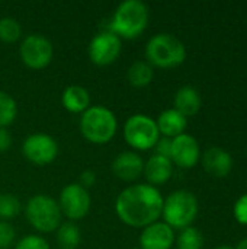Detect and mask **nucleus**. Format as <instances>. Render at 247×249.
<instances>
[{
	"label": "nucleus",
	"instance_id": "nucleus-30",
	"mask_svg": "<svg viewBox=\"0 0 247 249\" xmlns=\"http://www.w3.org/2000/svg\"><path fill=\"white\" fill-rule=\"evenodd\" d=\"M95 182H96V174H95L93 171H84V172H82V175H80V182H79L82 187H84V188L87 190V188L92 187Z\"/></svg>",
	"mask_w": 247,
	"mask_h": 249
},
{
	"label": "nucleus",
	"instance_id": "nucleus-19",
	"mask_svg": "<svg viewBox=\"0 0 247 249\" xmlns=\"http://www.w3.org/2000/svg\"><path fill=\"white\" fill-rule=\"evenodd\" d=\"M201 108L199 92L192 86L181 88L175 95V109L179 111L183 117L195 115Z\"/></svg>",
	"mask_w": 247,
	"mask_h": 249
},
{
	"label": "nucleus",
	"instance_id": "nucleus-10",
	"mask_svg": "<svg viewBox=\"0 0 247 249\" xmlns=\"http://www.w3.org/2000/svg\"><path fill=\"white\" fill-rule=\"evenodd\" d=\"M58 206L70 220L83 219L90 210V194L80 184H68L60 194Z\"/></svg>",
	"mask_w": 247,
	"mask_h": 249
},
{
	"label": "nucleus",
	"instance_id": "nucleus-17",
	"mask_svg": "<svg viewBox=\"0 0 247 249\" xmlns=\"http://www.w3.org/2000/svg\"><path fill=\"white\" fill-rule=\"evenodd\" d=\"M156 124H157L159 133H162L165 137L175 139V137L183 134V131L188 125V120L179 111L172 108V109L163 111L159 115V120L156 121Z\"/></svg>",
	"mask_w": 247,
	"mask_h": 249
},
{
	"label": "nucleus",
	"instance_id": "nucleus-15",
	"mask_svg": "<svg viewBox=\"0 0 247 249\" xmlns=\"http://www.w3.org/2000/svg\"><path fill=\"white\" fill-rule=\"evenodd\" d=\"M202 165L210 175L224 178L233 169V158L223 147H210L202 158Z\"/></svg>",
	"mask_w": 247,
	"mask_h": 249
},
{
	"label": "nucleus",
	"instance_id": "nucleus-14",
	"mask_svg": "<svg viewBox=\"0 0 247 249\" xmlns=\"http://www.w3.org/2000/svg\"><path fill=\"white\" fill-rule=\"evenodd\" d=\"M112 171L118 178L124 181H134L144 171V160L138 153L127 150L114 159Z\"/></svg>",
	"mask_w": 247,
	"mask_h": 249
},
{
	"label": "nucleus",
	"instance_id": "nucleus-27",
	"mask_svg": "<svg viewBox=\"0 0 247 249\" xmlns=\"http://www.w3.org/2000/svg\"><path fill=\"white\" fill-rule=\"evenodd\" d=\"M15 236H16L15 228L7 222L0 220V249L10 248L15 241Z\"/></svg>",
	"mask_w": 247,
	"mask_h": 249
},
{
	"label": "nucleus",
	"instance_id": "nucleus-11",
	"mask_svg": "<svg viewBox=\"0 0 247 249\" xmlns=\"http://www.w3.org/2000/svg\"><path fill=\"white\" fill-rule=\"evenodd\" d=\"M121 54V38L112 31H102L89 44V57L98 66L114 63Z\"/></svg>",
	"mask_w": 247,
	"mask_h": 249
},
{
	"label": "nucleus",
	"instance_id": "nucleus-20",
	"mask_svg": "<svg viewBox=\"0 0 247 249\" xmlns=\"http://www.w3.org/2000/svg\"><path fill=\"white\" fill-rule=\"evenodd\" d=\"M128 82L135 88H144L150 85V82L154 77L153 66L147 61H135L130 66L127 71Z\"/></svg>",
	"mask_w": 247,
	"mask_h": 249
},
{
	"label": "nucleus",
	"instance_id": "nucleus-6",
	"mask_svg": "<svg viewBox=\"0 0 247 249\" xmlns=\"http://www.w3.org/2000/svg\"><path fill=\"white\" fill-rule=\"evenodd\" d=\"M25 213L31 226L38 232H54L61 225V210L58 203L45 194H38L29 198Z\"/></svg>",
	"mask_w": 247,
	"mask_h": 249
},
{
	"label": "nucleus",
	"instance_id": "nucleus-4",
	"mask_svg": "<svg viewBox=\"0 0 247 249\" xmlns=\"http://www.w3.org/2000/svg\"><path fill=\"white\" fill-rule=\"evenodd\" d=\"M118 121L115 114L100 105L89 107L80 118L82 134L95 144L108 143L116 133Z\"/></svg>",
	"mask_w": 247,
	"mask_h": 249
},
{
	"label": "nucleus",
	"instance_id": "nucleus-13",
	"mask_svg": "<svg viewBox=\"0 0 247 249\" xmlns=\"http://www.w3.org/2000/svg\"><path fill=\"white\" fill-rule=\"evenodd\" d=\"M175 232L165 222H156L144 228L140 235L141 249H170L175 244Z\"/></svg>",
	"mask_w": 247,
	"mask_h": 249
},
{
	"label": "nucleus",
	"instance_id": "nucleus-24",
	"mask_svg": "<svg viewBox=\"0 0 247 249\" xmlns=\"http://www.w3.org/2000/svg\"><path fill=\"white\" fill-rule=\"evenodd\" d=\"M204 238L197 228H186L178 238V248L176 249H201Z\"/></svg>",
	"mask_w": 247,
	"mask_h": 249
},
{
	"label": "nucleus",
	"instance_id": "nucleus-34",
	"mask_svg": "<svg viewBox=\"0 0 247 249\" xmlns=\"http://www.w3.org/2000/svg\"><path fill=\"white\" fill-rule=\"evenodd\" d=\"M135 249H141V248H135Z\"/></svg>",
	"mask_w": 247,
	"mask_h": 249
},
{
	"label": "nucleus",
	"instance_id": "nucleus-1",
	"mask_svg": "<svg viewBox=\"0 0 247 249\" xmlns=\"http://www.w3.org/2000/svg\"><path fill=\"white\" fill-rule=\"evenodd\" d=\"M165 198L150 184H135L125 188L116 198L115 212L121 222L132 228H147L156 223L163 212Z\"/></svg>",
	"mask_w": 247,
	"mask_h": 249
},
{
	"label": "nucleus",
	"instance_id": "nucleus-16",
	"mask_svg": "<svg viewBox=\"0 0 247 249\" xmlns=\"http://www.w3.org/2000/svg\"><path fill=\"white\" fill-rule=\"evenodd\" d=\"M150 185H160L170 179L173 174V163L169 158L153 155L147 163H144V171Z\"/></svg>",
	"mask_w": 247,
	"mask_h": 249
},
{
	"label": "nucleus",
	"instance_id": "nucleus-28",
	"mask_svg": "<svg viewBox=\"0 0 247 249\" xmlns=\"http://www.w3.org/2000/svg\"><path fill=\"white\" fill-rule=\"evenodd\" d=\"M234 217L240 225H247V194L242 196L234 204Z\"/></svg>",
	"mask_w": 247,
	"mask_h": 249
},
{
	"label": "nucleus",
	"instance_id": "nucleus-25",
	"mask_svg": "<svg viewBox=\"0 0 247 249\" xmlns=\"http://www.w3.org/2000/svg\"><path fill=\"white\" fill-rule=\"evenodd\" d=\"M22 34V28L19 22L13 18H1L0 19V39L4 42H15L19 39Z\"/></svg>",
	"mask_w": 247,
	"mask_h": 249
},
{
	"label": "nucleus",
	"instance_id": "nucleus-33",
	"mask_svg": "<svg viewBox=\"0 0 247 249\" xmlns=\"http://www.w3.org/2000/svg\"><path fill=\"white\" fill-rule=\"evenodd\" d=\"M217 249H234V248H231V247H227V245H223V247H218Z\"/></svg>",
	"mask_w": 247,
	"mask_h": 249
},
{
	"label": "nucleus",
	"instance_id": "nucleus-18",
	"mask_svg": "<svg viewBox=\"0 0 247 249\" xmlns=\"http://www.w3.org/2000/svg\"><path fill=\"white\" fill-rule=\"evenodd\" d=\"M61 102L68 112L80 114L89 108L90 96H89V92L83 86L71 85V86L64 89L63 96H61Z\"/></svg>",
	"mask_w": 247,
	"mask_h": 249
},
{
	"label": "nucleus",
	"instance_id": "nucleus-2",
	"mask_svg": "<svg viewBox=\"0 0 247 249\" xmlns=\"http://www.w3.org/2000/svg\"><path fill=\"white\" fill-rule=\"evenodd\" d=\"M148 25V7L141 0L122 1L111 20V31L119 38H137Z\"/></svg>",
	"mask_w": 247,
	"mask_h": 249
},
{
	"label": "nucleus",
	"instance_id": "nucleus-3",
	"mask_svg": "<svg viewBox=\"0 0 247 249\" xmlns=\"http://www.w3.org/2000/svg\"><path fill=\"white\" fill-rule=\"evenodd\" d=\"M146 57L150 64L162 69H172L186 58L183 42L172 34H157L146 45Z\"/></svg>",
	"mask_w": 247,
	"mask_h": 249
},
{
	"label": "nucleus",
	"instance_id": "nucleus-23",
	"mask_svg": "<svg viewBox=\"0 0 247 249\" xmlns=\"http://www.w3.org/2000/svg\"><path fill=\"white\" fill-rule=\"evenodd\" d=\"M20 201L13 194H0V220H9L20 213Z\"/></svg>",
	"mask_w": 247,
	"mask_h": 249
},
{
	"label": "nucleus",
	"instance_id": "nucleus-29",
	"mask_svg": "<svg viewBox=\"0 0 247 249\" xmlns=\"http://www.w3.org/2000/svg\"><path fill=\"white\" fill-rule=\"evenodd\" d=\"M154 147H156V155H160V156H165V158H169V159H170L172 139H169V137L159 139Z\"/></svg>",
	"mask_w": 247,
	"mask_h": 249
},
{
	"label": "nucleus",
	"instance_id": "nucleus-22",
	"mask_svg": "<svg viewBox=\"0 0 247 249\" xmlns=\"http://www.w3.org/2000/svg\"><path fill=\"white\" fill-rule=\"evenodd\" d=\"M17 114L16 101L6 92L0 90V128L10 125Z\"/></svg>",
	"mask_w": 247,
	"mask_h": 249
},
{
	"label": "nucleus",
	"instance_id": "nucleus-12",
	"mask_svg": "<svg viewBox=\"0 0 247 249\" xmlns=\"http://www.w3.org/2000/svg\"><path fill=\"white\" fill-rule=\"evenodd\" d=\"M170 160L181 168H194L199 160V144L191 134H181L172 139Z\"/></svg>",
	"mask_w": 247,
	"mask_h": 249
},
{
	"label": "nucleus",
	"instance_id": "nucleus-7",
	"mask_svg": "<svg viewBox=\"0 0 247 249\" xmlns=\"http://www.w3.org/2000/svg\"><path fill=\"white\" fill-rule=\"evenodd\" d=\"M159 136L157 124L148 115L135 114L125 121L124 139L132 149L148 150L156 146Z\"/></svg>",
	"mask_w": 247,
	"mask_h": 249
},
{
	"label": "nucleus",
	"instance_id": "nucleus-26",
	"mask_svg": "<svg viewBox=\"0 0 247 249\" xmlns=\"http://www.w3.org/2000/svg\"><path fill=\"white\" fill-rule=\"evenodd\" d=\"M15 249H51L48 242L38 236V235H29V236H25L23 239H20Z\"/></svg>",
	"mask_w": 247,
	"mask_h": 249
},
{
	"label": "nucleus",
	"instance_id": "nucleus-21",
	"mask_svg": "<svg viewBox=\"0 0 247 249\" xmlns=\"http://www.w3.org/2000/svg\"><path fill=\"white\" fill-rule=\"evenodd\" d=\"M80 229L73 222H64L58 226L57 242L63 249H76L80 244Z\"/></svg>",
	"mask_w": 247,
	"mask_h": 249
},
{
	"label": "nucleus",
	"instance_id": "nucleus-32",
	"mask_svg": "<svg viewBox=\"0 0 247 249\" xmlns=\"http://www.w3.org/2000/svg\"><path fill=\"white\" fill-rule=\"evenodd\" d=\"M234 249H247V238L246 239H243V241H240V242L237 244V247Z\"/></svg>",
	"mask_w": 247,
	"mask_h": 249
},
{
	"label": "nucleus",
	"instance_id": "nucleus-31",
	"mask_svg": "<svg viewBox=\"0 0 247 249\" xmlns=\"http://www.w3.org/2000/svg\"><path fill=\"white\" fill-rule=\"evenodd\" d=\"M12 146V136L6 128H0V152H6Z\"/></svg>",
	"mask_w": 247,
	"mask_h": 249
},
{
	"label": "nucleus",
	"instance_id": "nucleus-8",
	"mask_svg": "<svg viewBox=\"0 0 247 249\" xmlns=\"http://www.w3.org/2000/svg\"><path fill=\"white\" fill-rule=\"evenodd\" d=\"M19 53L28 67L39 70L49 64L52 58V44L44 35L31 34L22 41Z\"/></svg>",
	"mask_w": 247,
	"mask_h": 249
},
{
	"label": "nucleus",
	"instance_id": "nucleus-5",
	"mask_svg": "<svg viewBox=\"0 0 247 249\" xmlns=\"http://www.w3.org/2000/svg\"><path fill=\"white\" fill-rule=\"evenodd\" d=\"M198 200L197 197L186 191L179 190L172 193L163 203V219L165 223L172 229H186L198 216Z\"/></svg>",
	"mask_w": 247,
	"mask_h": 249
},
{
	"label": "nucleus",
	"instance_id": "nucleus-9",
	"mask_svg": "<svg viewBox=\"0 0 247 249\" xmlns=\"http://www.w3.org/2000/svg\"><path fill=\"white\" fill-rule=\"evenodd\" d=\"M23 156L35 163V165H48L51 163L58 155V144L57 142L44 133H35L26 137L22 144Z\"/></svg>",
	"mask_w": 247,
	"mask_h": 249
}]
</instances>
